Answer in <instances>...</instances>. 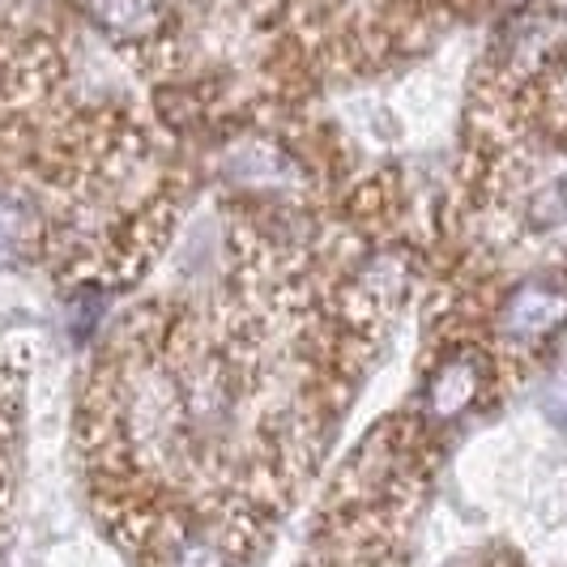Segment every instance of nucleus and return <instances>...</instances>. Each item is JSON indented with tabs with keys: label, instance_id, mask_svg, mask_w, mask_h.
Segmentation results:
<instances>
[{
	"label": "nucleus",
	"instance_id": "obj_5",
	"mask_svg": "<svg viewBox=\"0 0 567 567\" xmlns=\"http://www.w3.org/2000/svg\"><path fill=\"white\" fill-rule=\"evenodd\" d=\"M175 567H227V559H223L209 542H197V546H188V550L179 555V564Z\"/></svg>",
	"mask_w": 567,
	"mask_h": 567
},
{
	"label": "nucleus",
	"instance_id": "obj_4",
	"mask_svg": "<svg viewBox=\"0 0 567 567\" xmlns=\"http://www.w3.org/2000/svg\"><path fill=\"white\" fill-rule=\"evenodd\" d=\"M30 235V214L18 197H0V260L22 252Z\"/></svg>",
	"mask_w": 567,
	"mask_h": 567
},
{
	"label": "nucleus",
	"instance_id": "obj_3",
	"mask_svg": "<svg viewBox=\"0 0 567 567\" xmlns=\"http://www.w3.org/2000/svg\"><path fill=\"white\" fill-rule=\"evenodd\" d=\"M470 393H474V371L465 368V363H449L435 375V384H431V410L440 419H453L456 410H465Z\"/></svg>",
	"mask_w": 567,
	"mask_h": 567
},
{
	"label": "nucleus",
	"instance_id": "obj_1",
	"mask_svg": "<svg viewBox=\"0 0 567 567\" xmlns=\"http://www.w3.org/2000/svg\"><path fill=\"white\" fill-rule=\"evenodd\" d=\"M567 320V282L559 278H534L525 282L504 308V324H508L512 338L520 341H538L559 333Z\"/></svg>",
	"mask_w": 567,
	"mask_h": 567
},
{
	"label": "nucleus",
	"instance_id": "obj_2",
	"mask_svg": "<svg viewBox=\"0 0 567 567\" xmlns=\"http://www.w3.org/2000/svg\"><path fill=\"white\" fill-rule=\"evenodd\" d=\"M94 13L120 39H142L163 22V0H94Z\"/></svg>",
	"mask_w": 567,
	"mask_h": 567
}]
</instances>
